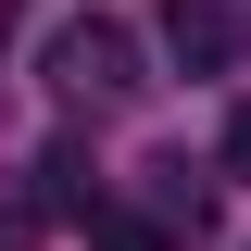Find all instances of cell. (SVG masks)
<instances>
[{"instance_id":"3957f363","label":"cell","mask_w":251,"mask_h":251,"mask_svg":"<svg viewBox=\"0 0 251 251\" xmlns=\"http://www.w3.org/2000/svg\"><path fill=\"white\" fill-rule=\"evenodd\" d=\"M75 239H88V251H163V226L126 214V201H88V214H75Z\"/></svg>"},{"instance_id":"8992f818","label":"cell","mask_w":251,"mask_h":251,"mask_svg":"<svg viewBox=\"0 0 251 251\" xmlns=\"http://www.w3.org/2000/svg\"><path fill=\"white\" fill-rule=\"evenodd\" d=\"M0 50H13V0H0Z\"/></svg>"},{"instance_id":"7a4b0ae2","label":"cell","mask_w":251,"mask_h":251,"mask_svg":"<svg viewBox=\"0 0 251 251\" xmlns=\"http://www.w3.org/2000/svg\"><path fill=\"white\" fill-rule=\"evenodd\" d=\"M239 0H163V50L188 63V75H214V63H239Z\"/></svg>"},{"instance_id":"277c9868","label":"cell","mask_w":251,"mask_h":251,"mask_svg":"<svg viewBox=\"0 0 251 251\" xmlns=\"http://www.w3.org/2000/svg\"><path fill=\"white\" fill-rule=\"evenodd\" d=\"M38 214H50V201H25V188H0V251H25V239H38Z\"/></svg>"},{"instance_id":"5b68a950","label":"cell","mask_w":251,"mask_h":251,"mask_svg":"<svg viewBox=\"0 0 251 251\" xmlns=\"http://www.w3.org/2000/svg\"><path fill=\"white\" fill-rule=\"evenodd\" d=\"M226 176H251V100L226 113Z\"/></svg>"},{"instance_id":"6da1fadb","label":"cell","mask_w":251,"mask_h":251,"mask_svg":"<svg viewBox=\"0 0 251 251\" xmlns=\"http://www.w3.org/2000/svg\"><path fill=\"white\" fill-rule=\"evenodd\" d=\"M138 88H151V75H138V38H126L113 13H75V25L50 38V100H75V113H126Z\"/></svg>"}]
</instances>
